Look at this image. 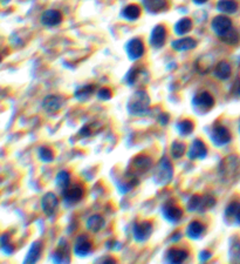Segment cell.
<instances>
[{
	"instance_id": "obj_1",
	"label": "cell",
	"mask_w": 240,
	"mask_h": 264,
	"mask_svg": "<svg viewBox=\"0 0 240 264\" xmlns=\"http://www.w3.org/2000/svg\"><path fill=\"white\" fill-rule=\"evenodd\" d=\"M173 178V167L168 158H162L152 174V180L157 186L164 187L171 182Z\"/></svg>"
},
{
	"instance_id": "obj_2",
	"label": "cell",
	"mask_w": 240,
	"mask_h": 264,
	"mask_svg": "<svg viewBox=\"0 0 240 264\" xmlns=\"http://www.w3.org/2000/svg\"><path fill=\"white\" fill-rule=\"evenodd\" d=\"M150 107V96L145 91H137L130 96L128 101V112L133 115H142L147 113Z\"/></svg>"
},
{
	"instance_id": "obj_3",
	"label": "cell",
	"mask_w": 240,
	"mask_h": 264,
	"mask_svg": "<svg viewBox=\"0 0 240 264\" xmlns=\"http://www.w3.org/2000/svg\"><path fill=\"white\" fill-rule=\"evenodd\" d=\"M152 165L151 159L147 155H138L133 160L129 168L127 170L126 178L140 179V176L144 175L150 169Z\"/></svg>"
},
{
	"instance_id": "obj_4",
	"label": "cell",
	"mask_w": 240,
	"mask_h": 264,
	"mask_svg": "<svg viewBox=\"0 0 240 264\" xmlns=\"http://www.w3.org/2000/svg\"><path fill=\"white\" fill-rule=\"evenodd\" d=\"M219 168L222 178L234 179L240 174V159L235 155H229L222 160Z\"/></svg>"
},
{
	"instance_id": "obj_5",
	"label": "cell",
	"mask_w": 240,
	"mask_h": 264,
	"mask_svg": "<svg viewBox=\"0 0 240 264\" xmlns=\"http://www.w3.org/2000/svg\"><path fill=\"white\" fill-rule=\"evenodd\" d=\"M214 102V98L208 92L198 93L192 100V105L194 108L201 113H207L208 110L213 108Z\"/></svg>"
},
{
	"instance_id": "obj_6",
	"label": "cell",
	"mask_w": 240,
	"mask_h": 264,
	"mask_svg": "<svg viewBox=\"0 0 240 264\" xmlns=\"http://www.w3.org/2000/svg\"><path fill=\"white\" fill-rule=\"evenodd\" d=\"M231 131L225 126H222V124H217V126H214L213 129H212L211 140L217 147H221V146L227 145L228 142L231 141Z\"/></svg>"
},
{
	"instance_id": "obj_7",
	"label": "cell",
	"mask_w": 240,
	"mask_h": 264,
	"mask_svg": "<svg viewBox=\"0 0 240 264\" xmlns=\"http://www.w3.org/2000/svg\"><path fill=\"white\" fill-rule=\"evenodd\" d=\"M152 234V223L150 221H143L134 227V238L138 243L147 242Z\"/></svg>"
},
{
	"instance_id": "obj_8",
	"label": "cell",
	"mask_w": 240,
	"mask_h": 264,
	"mask_svg": "<svg viewBox=\"0 0 240 264\" xmlns=\"http://www.w3.org/2000/svg\"><path fill=\"white\" fill-rule=\"evenodd\" d=\"M162 213L165 220L171 222V223H176V222H178L180 218L183 217V214H184L182 208H180L178 204L172 203V202L164 204L162 208Z\"/></svg>"
},
{
	"instance_id": "obj_9",
	"label": "cell",
	"mask_w": 240,
	"mask_h": 264,
	"mask_svg": "<svg viewBox=\"0 0 240 264\" xmlns=\"http://www.w3.org/2000/svg\"><path fill=\"white\" fill-rule=\"evenodd\" d=\"M83 194H85V190H83L82 187H80L79 185H74L68 186L67 188L64 189L62 196H64L65 202H67L68 204H74L82 200Z\"/></svg>"
},
{
	"instance_id": "obj_10",
	"label": "cell",
	"mask_w": 240,
	"mask_h": 264,
	"mask_svg": "<svg viewBox=\"0 0 240 264\" xmlns=\"http://www.w3.org/2000/svg\"><path fill=\"white\" fill-rule=\"evenodd\" d=\"M58 197L54 193H47L45 194L43 200H41V208L45 215L48 217H52L55 214L58 209Z\"/></svg>"
},
{
	"instance_id": "obj_11",
	"label": "cell",
	"mask_w": 240,
	"mask_h": 264,
	"mask_svg": "<svg viewBox=\"0 0 240 264\" xmlns=\"http://www.w3.org/2000/svg\"><path fill=\"white\" fill-rule=\"evenodd\" d=\"M65 100L61 95H48L44 99L43 101V108L45 112L54 114L58 113L61 109V107L64 106Z\"/></svg>"
},
{
	"instance_id": "obj_12",
	"label": "cell",
	"mask_w": 240,
	"mask_h": 264,
	"mask_svg": "<svg viewBox=\"0 0 240 264\" xmlns=\"http://www.w3.org/2000/svg\"><path fill=\"white\" fill-rule=\"evenodd\" d=\"M127 53L130 60H137L143 57L144 54V44L143 41L138 38L131 39L129 43L127 44Z\"/></svg>"
},
{
	"instance_id": "obj_13",
	"label": "cell",
	"mask_w": 240,
	"mask_h": 264,
	"mask_svg": "<svg viewBox=\"0 0 240 264\" xmlns=\"http://www.w3.org/2000/svg\"><path fill=\"white\" fill-rule=\"evenodd\" d=\"M207 155V148L205 144L199 139H196L190 146L189 152H187V158L190 160H203Z\"/></svg>"
},
{
	"instance_id": "obj_14",
	"label": "cell",
	"mask_w": 240,
	"mask_h": 264,
	"mask_svg": "<svg viewBox=\"0 0 240 264\" xmlns=\"http://www.w3.org/2000/svg\"><path fill=\"white\" fill-rule=\"evenodd\" d=\"M211 26L212 30H213L219 37L221 36V34H224L225 32H227L228 30L232 29V22L231 19L227 18V17L217 16L213 20H212Z\"/></svg>"
},
{
	"instance_id": "obj_15",
	"label": "cell",
	"mask_w": 240,
	"mask_h": 264,
	"mask_svg": "<svg viewBox=\"0 0 240 264\" xmlns=\"http://www.w3.org/2000/svg\"><path fill=\"white\" fill-rule=\"evenodd\" d=\"M225 221L228 224H240V202H231L225 209Z\"/></svg>"
},
{
	"instance_id": "obj_16",
	"label": "cell",
	"mask_w": 240,
	"mask_h": 264,
	"mask_svg": "<svg viewBox=\"0 0 240 264\" xmlns=\"http://www.w3.org/2000/svg\"><path fill=\"white\" fill-rule=\"evenodd\" d=\"M62 22V15L57 10H47L41 16V23L44 26L54 27L60 25Z\"/></svg>"
},
{
	"instance_id": "obj_17",
	"label": "cell",
	"mask_w": 240,
	"mask_h": 264,
	"mask_svg": "<svg viewBox=\"0 0 240 264\" xmlns=\"http://www.w3.org/2000/svg\"><path fill=\"white\" fill-rule=\"evenodd\" d=\"M53 260L54 263H69L71 262V256H69V250L67 241L64 238L59 243L58 248L55 249L53 253Z\"/></svg>"
},
{
	"instance_id": "obj_18",
	"label": "cell",
	"mask_w": 240,
	"mask_h": 264,
	"mask_svg": "<svg viewBox=\"0 0 240 264\" xmlns=\"http://www.w3.org/2000/svg\"><path fill=\"white\" fill-rule=\"evenodd\" d=\"M166 39V30L163 25H157L152 30L150 36V44L152 47L161 48L165 44Z\"/></svg>"
},
{
	"instance_id": "obj_19",
	"label": "cell",
	"mask_w": 240,
	"mask_h": 264,
	"mask_svg": "<svg viewBox=\"0 0 240 264\" xmlns=\"http://www.w3.org/2000/svg\"><path fill=\"white\" fill-rule=\"evenodd\" d=\"M92 248H93L92 242L89 241L88 237H87V236H80L75 242L74 253L76 256L85 257L92 251Z\"/></svg>"
},
{
	"instance_id": "obj_20",
	"label": "cell",
	"mask_w": 240,
	"mask_h": 264,
	"mask_svg": "<svg viewBox=\"0 0 240 264\" xmlns=\"http://www.w3.org/2000/svg\"><path fill=\"white\" fill-rule=\"evenodd\" d=\"M187 256H189V252H187L186 250L179 248H171L168 250V252H166L165 259L166 263L180 264L187 258Z\"/></svg>"
},
{
	"instance_id": "obj_21",
	"label": "cell",
	"mask_w": 240,
	"mask_h": 264,
	"mask_svg": "<svg viewBox=\"0 0 240 264\" xmlns=\"http://www.w3.org/2000/svg\"><path fill=\"white\" fill-rule=\"evenodd\" d=\"M172 48L175 51H178V52H183V51H189V50H192L197 46V41L193 39V38H182V39H178V40H175L172 41L171 44Z\"/></svg>"
},
{
	"instance_id": "obj_22",
	"label": "cell",
	"mask_w": 240,
	"mask_h": 264,
	"mask_svg": "<svg viewBox=\"0 0 240 264\" xmlns=\"http://www.w3.org/2000/svg\"><path fill=\"white\" fill-rule=\"evenodd\" d=\"M204 231H205V225L203 223H200L199 221H192L186 228V235L187 237L191 239L200 238L201 235L204 234Z\"/></svg>"
},
{
	"instance_id": "obj_23",
	"label": "cell",
	"mask_w": 240,
	"mask_h": 264,
	"mask_svg": "<svg viewBox=\"0 0 240 264\" xmlns=\"http://www.w3.org/2000/svg\"><path fill=\"white\" fill-rule=\"evenodd\" d=\"M41 251H43V244H41V242H34L33 244L31 245L29 251H27L25 262L24 263H37L38 260L40 259Z\"/></svg>"
},
{
	"instance_id": "obj_24",
	"label": "cell",
	"mask_w": 240,
	"mask_h": 264,
	"mask_svg": "<svg viewBox=\"0 0 240 264\" xmlns=\"http://www.w3.org/2000/svg\"><path fill=\"white\" fill-rule=\"evenodd\" d=\"M144 8L150 13H158L168 8V0H143Z\"/></svg>"
},
{
	"instance_id": "obj_25",
	"label": "cell",
	"mask_w": 240,
	"mask_h": 264,
	"mask_svg": "<svg viewBox=\"0 0 240 264\" xmlns=\"http://www.w3.org/2000/svg\"><path fill=\"white\" fill-rule=\"evenodd\" d=\"M232 69L228 62L220 61L215 65V68L213 71V75L219 80H227L231 76Z\"/></svg>"
},
{
	"instance_id": "obj_26",
	"label": "cell",
	"mask_w": 240,
	"mask_h": 264,
	"mask_svg": "<svg viewBox=\"0 0 240 264\" xmlns=\"http://www.w3.org/2000/svg\"><path fill=\"white\" fill-rule=\"evenodd\" d=\"M104 223H106V221H104V218L101 216V215H93V216H90L88 221H87V229L95 234V232L102 230Z\"/></svg>"
},
{
	"instance_id": "obj_27",
	"label": "cell",
	"mask_w": 240,
	"mask_h": 264,
	"mask_svg": "<svg viewBox=\"0 0 240 264\" xmlns=\"http://www.w3.org/2000/svg\"><path fill=\"white\" fill-rule=\"evenodd\" d=\"M229 260L231 263L240 264V238L232 237L231 244H229Z\"/></svg>"
},
{
	"instance_id": "obj_28",
	"label": "cell",
	"mask_w": 240,
	"mask_h": 264,
	"mask_svg": "<svg viewBox=\"0 0 240 264\" xmlns=\"http://www.w3.org/2000/svg\"><path fill=\"white\" fill-rule=\"evenodd\" d=\"M217 9L226 15H233L238 10V4L234 0H219L217 4Z\"/></svg>"
},
{
	"instance_id": "obj_29",
	"label": "cell",
	"mask_w": 240,
	"mask_h": 264,
	"mask_svg": "<svg viewBox=\"0 0 240 264\" xmlns=\"http://www.w3.org/2000/svg\"><path fill=\"white\" fill-rule=\"evenodd\" d=\"M94 92H95V85H86L79 88L74 93V96L79 101H87L93 95Z\"/></svg>"
},
{
	"instance_id": "obj_30",
	"label": "cell",
	"mask_w": 240,
	"mask_h": 264,
	"mask_svg": "<svg viewBox=\"0 0 240 264\" xmlns=\"http://www.w3.org/2000/svg\"><path fill=\"white\" fill-rule=\"evenodd\" d=\"M122 16L123 18H126L127 20H136L140 18L141 16V9L140 6L136 4H131L128 5L124 8L122 11Z\"/></svg>"
},
{
	"instance_id": "obj_31",
	"label": "cell",
	"mask_w": 240,
	"mask_h": 264,
	"mask_svg": "<svg viewBox=\"0 0 240 264\" xmlns=\"http://www.w3.org/2000/svg\"><path fill=\"white\" fill-rule=\"evenodd\" d=\"M219 39H220L222 43L227 44V45H231V46H234L239 43L240 40V37H239V33L236 32L235 30H228L227 32H225L224 34H221V36H219Z\"/></svg>"
},
{
	"instance_id": "obj_32",
	"label": "cell",
	"mask_w": 240,
	"mask_h": 264,
	"mask_svg": "<svg viewBox=\"0 0 240 264\" xmlns=\"http://www.w3.org/2000/svg\"><path fill=\"white\" fill-rule=\"evenodd\" d=\"M191 30H192V22L189 18L180 19L175 26V32L178 36H184V34L189 33Z\"/></svg>"
},
{
	"instance_id": "obj_33",
	"label": "cell",
	"mask_w": 240,
	"mask_h": 264,
	"mask_svg": "<svg viewBox=\"0 0 240 264\" xmlns=\"http://www.w3.org/2000/svg\"><path fill=\"white\" fill-rule=\"evenodd\" d=\"M69 182H71V174L66 170H61V172L58 173L57 179H55V183L60 189H66L69 186Z\"/></svg>"
},
{
	"instance_id": "obj_34",
	"label": "cell",
	"mask_w": 240,
	"mask_h": 264,
	"mask_svg": "<svg viewBox=\"0 0 240 264\" xmlns=\"http://www.w3.org/2000/svg\"><path fill=\"white\" fill-rule=\"evenodd\" d=\"M177 129H178L180 135L187 137L193 131L194 123L191 120H183L179 123H177Z\"/></svg>"
},
{
	"instance_id": "obj_35",
	"label": "cell",
	"mask_w": 240,
	"mask_h": 264,
	"mask_svg": "<svg viewBox=\"0 0 240 264\" xmlns=\"http://www.w3.org/2000/svg\"><path fill=\"white\" fill-rule=\"evenodd\" d=\"M186 152V146L180 141H173L171 145V155L173 159H180L182 156L185 154Z\"/></svg>"
},
{
	"instance_id": "obj_36",
	"label": "cell",
	"mask_w": 240,
	"mask_h": 264,
	"mask_svg": "<svg viewBox=\"0 0 240 264\" xmlns=\"http://www.w3.org/2000/svg\"><path fill=\"white\" fill-rule=\"evenodd\" d=\"M201 202H203V196L193 195L187 202V210L189 211H200Z\"/></svg>"
},
{
	"instance_id": "obj_37",
	"label": "cell",
	"mask_w": 240,
	"mask_h": 264,
	"mask_svg": "<svg viewBox=\"0 0 240 264\" xmlns=\"http://www.w3.org/2000/svg\"><path fill=\"white\" fill-rule=\"evenodd\" d=\"M0 242H2V250L5 253H12L15 251V245L12 244L11 241H10V235L9 234H3L2 238H0Z\"/></svg>"
},
{
	"instance_id": "obj_38",
	"label": "cell",
	"mask_w": 240,
	"mask_h": 264,
	"mask_svg": "<svg viewBox=\"0 0 240 264\" xmlns=\"http://www.w3.org/2000/svg\"><path fill=\"white\" fill-rule=\"evenodd\" d=\"M38 154H39L41 161L44 162H52L54 160V153L48 147H40L39 151H38Z\"/></svg>"
},
{
	"instance_id": "obj_39",
	"label": "cell",
	"mask_w": 240,
	"mask_h": 264,
	"mask_svg": "<svg viewBox=\"0 0 240 264\" xmlns=\"http://www.w3.org/2000/svg\"><path fill=\"white\" fill-rule=\"evenodd\" d=\"M141 75H142V69L140 67L131 68L127 75L128 83H129V85H135V82L140 79Z\"/></svg>"
},
{
	"instance_id": "obj_40",
	"label": "cell",
	"mask_w": 240,
	"mask_h": 264,
	"mask_svg": "<svg viewBox=\"0 0 240 264\" xmlns=\"http://www.w3.org/2000/svg\"><path fill=\"white\" fill-rule=\"evenodd\" d=\"M97 96H99L100 100L107 101V100L111 99V96H113V92H111V89L107 88V87H104V88L100 89L99 93H97Z\"/></svg>"
},
{
	"instance_id": "obj_41",
	"label": "cell",
	"mask_w": 240,
	"mask_h": 264,
	"mask_svg": "<svg viewBox=\"0 0 240 264\" xmlns=\"http://www.w3.org/2000/svg\"><path fill=\"white\" fill-rule=\"evenodd\" d=\"M212 257L211 255V252L210 251H207V250H204V251H201L199 253V260L201 263H205V262H207L208 259H210Z\"/></svg>"
},
{
	"instance_id": "obj_42",
	"label": "cell",
	"mask_w": 240,
	"mask_h": 264,
	"mask_svg": "<svg viewBox=\"0 0 240 264\" xmlns=\"http://www.w3.org/2000/svg\"><path fill=\"white\" fill-rule=\"evenodd\" d=\"M169 119H170V116L168 115V114L162 113L161 115L158 116V122L161 123V124H163V126H165V124L169 122Z\"/></svg>"
},
{
	"instance_id": "obj_43",
	"label": "cell",
	"mask_w": 240,
	"mask_h": 264,
	"mask_svg": "<svg viewBox=\"0 0 240 264\" xmlns=\"http://www.w3.org/2000/svg\"><path fill=\"white\" fill-rule=\"evenodd\" d=\"M80 135H81L82 138H87V137H89V135H92V130H90L89 126L82 127L81 129H80Z\"/></svg>"
},
{
	"instance_id": "obj_44",
	"label": "cell",
	"mask_w": 240,
	"mask_h": 264,
	"mask_svg": "<svg viewBox=\"0 0 240 264\" xmlns=\"http://www.w3.org/2000/svg\"><path fill=\"white\" fill-rule=\"evenodd\" d=\"M206 2H208V0H193L194 4H197V5H203Z\"/></svg>"
},
{
	"instance_id": "obj_45",
	"label": "cell",
	"mask_w": 240,
	"mask_h": 264,
	"mask_svg": "<svg viewBox=\"0 0 240 264\" xmlns=\"http://www.w3.org/2000/svg\"><path fill=\"white\" fill-rule=\"evenodd\" d=\"M102 263L107 264V263H116V262H115V258H106V259H103Z\"/></svg>"
},
{
	"instance_id": "obj_46",
	"label": "cell",
	"mask_w": 240,
	"mask_h": 264,
	"mask_svg": "<svg viewBox=\"0 0 240 264\" xmlns=\"http://www.w3.org/2000/svg\"><path fill=\"white\" fill-rule=\"evenodd\" d=\"M11 2V0H2V3H3V5H5V4H8V3Z\"/></svg>"
},
{
	"instance_id": "obj_47",
	"label": "cell",
	"mask_w": 240,
	"mask_h": 264,
	"mask_svg": "<svg viewBox=\"0 0 240 264\" xmlns=\"http://www.w3.org/2000/svg\"><path fill=\"white\" fill-rule=\"evenodd\" d=\"M239 94H240V91H239Z\"/></svg>"
}]
</instances>
